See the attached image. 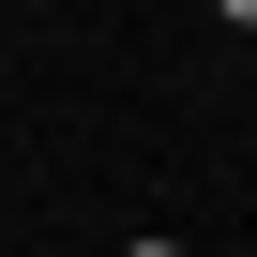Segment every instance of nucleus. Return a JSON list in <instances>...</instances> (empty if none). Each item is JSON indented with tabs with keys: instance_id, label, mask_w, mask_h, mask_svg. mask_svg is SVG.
<instances>
[{
	"instance_id": "1",
	"label": "nucleus",
	"mask_w": 257,
	"mask_h": 257,
	"mask_svg": "<svg viewBox=\"0 0 257 257\" xmlns=\"http://www.w3.org/2000/svg\"><path fill=\"white\" fill-rule=\"evenodd\" d=\"M121 257H182V242H121Z\"/></svg>"
},
{
	"instance_id": "2",
	"label": "nucleus",
	"mask_w": 257,
	"mask_h": 257,
	"mask_svg": "<svg viewBox=\"0 0 257 257\" xmlns=\"http://www.w3.org/2000/svg\"><path fill=\"white\" fill-rule=\"evenodd\" d=\"M227 16H242V31H257V0H227Z\"/></svg>"
}]
</instances>
